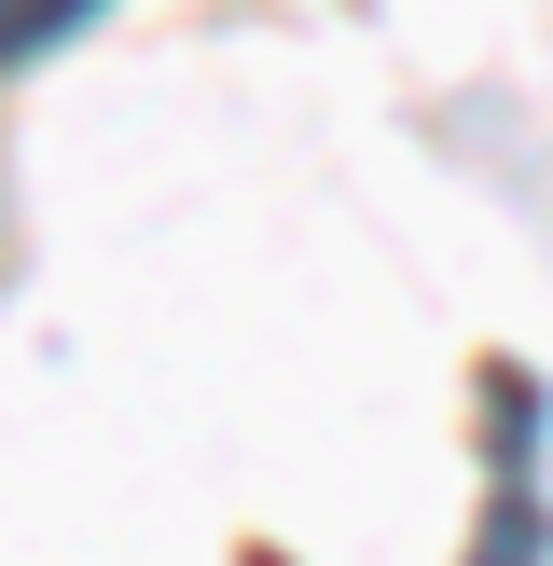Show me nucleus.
<instances>
[{
    "label": "nucleus",
    "mask_w": 553,
    "mask_h": 566,
    "mask_svg": "<svg viewBox=\"0 0 553 566\" xmlns=\"http://www.w3.org/2000/svg\"><path fill=\"white\" fill-rule=\"evenodd\" d=\"M111 0H0V70H28V55H55L70 28H97Z\"/></svg>",
    "instance_id": "nucleus-1"
}]
</instances>
